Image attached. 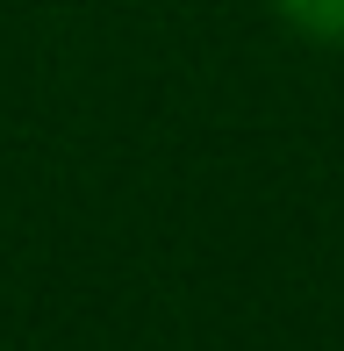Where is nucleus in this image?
<instances>
[{
  "label": "nucleus",
  "mask_w": 344,
  "mask_h": 351,
  "mask_svg": "<svg viewBox=\"0 0 344 351\" xmlns=\"http://www.w3.org/2000/svg\"><path fill=\"white\" fill-rule=\"evenodd\" d=\"M273 8H280V22L302 29V36H316V43H344V0H273Z\"/></svg>",
  "instance_id": "f257e3e1"
}]
</instances>
